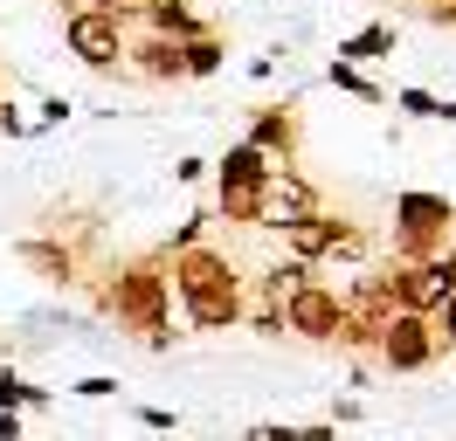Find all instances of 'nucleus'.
<instances>
[{"mask_svg": "<svg viewBox=\"0 0 456 441\" xmlns=\"http://www.w3.org/2000/svg\"><path fill=\"white\" fill-rule=\"evenodd\" d=\"M456 235V207L443 193H422L408 187L395 200V262H436Z\"/></svg>", "mask_w": 456, "mask_h": 441, "instance_id": "nucleus-3", "label": "nucleus"}, {"mask_svg": "<svg viewBox=\"0 0 456 441\" xmlns=\"http://www.w3.org/2000/svg\"><path fill=\"white\" fill-rule=\"evenodd\" d=\"M215 220H228V228H263V187H215Z\"/></svg>", "mask_w": 456, "mask_h": 441, "instance_id": "nucleus-16", "label": "nucleus"}, {"mask_svg": "<svg viewBox=\"0 0 456 441\" xmlns=\"http://www.w3.org/2000/svg\"><path fill=\"white\" fill-rule=\"evenodd\" d=\"M49 124H69V104H62V97H42V117H35L28 132H49Z\"/></svg>", "mask_w": 456, "mask_h": 441, "instance_id": "nucleus-22", "label": "nucleus"}, {"mask_svg": "<svg viewBox=\"0 0 456 441\" xmlns=\"http://www.w3.org/2000/svg\"><path fill=\"white\" fill-rule=\"evenodd\" d=\"M0 441H21V413H0Z\"/></svg>", "mask_w": 456, "mask_h": 441, "instance_id": "nucleus-28", "label": "nucleus"}, {"mask_svg": "<svg viewBox=\"0 0 456 441\" xmlns=\"http://www.w3.org/2000/svg\"><path fill=\"white\" fill-rule=\"evenodd\" d=\"M14 255H21V262H28L35 276H42V283H62V290H69V283L84 276L77 248H69V242H56V235H21V242H14Z\"/></svg>", "mask_w": 456, "mask_h": 441, "instance_id": "nucleus-12", "label": "nucleus"}, {"mask_svg": "<svg viewBox=\"0 0 456 441\" xmlns=\"http://www.w3.org/2000/svg\"><path fill=\"white\" fill-rule=\"evenodd\" d=\"M339 325H346V297L332 290V283H318V276L284 303V331H290V338H305V345H332Z\"/></svg>", "mask_w": 456, "mask_h": 441, "instance_id": "nucleus-7", "label": "nucleus"}, {"mask_svg": "<svg viewBox=\"0 0 456 441\" xmlns=\"http://www.w3.org/2000/svg\"><path fill=\"white\" fill-rule=\"evenodd\" d=\"M401 441H422V435H401Z\"/></svg>", "mask_w": 456, "mask_h": 441, "instance_id": "nucleus-30", "label": "nucleus"}, {"mask_svg": "<svg viewBox=\"0 0 456 441\" xmlns=\"http://www.w3.org/2000/svg\"><path fill=\"white\" fill-rule=\"evenodd\" d=\"M428 331H436V352H456V290L428 310Z\"/></svg>", "mask_w": 456, "mask_h": 441, "instance_id": "nucleus-21", "label": "nucleus"}, {"mask_svg": "<svg viewBox=\"0 0 456 441\" xmlns=\"http://www.w3.org/2000/svg\"><path fill=\"white\" fill-rule=\"evenodd\" d=\"M167 283L180 310H187V331H235L242 325V310H249V283H242V262L222 255V248H180L167 255Z\"/></svg>", "mask_w": 456, "mask_h": 441, "instance_id": "nucleus-1", "label": "nucleus"}, {"mask_svg": "<svg viewBox=\"0 0 456 441\" xmlns=\"http://www.w3.org/2000/svg\"><path fill=\"white\" fill-rule=\"evenodd\" d=\"M305 214H325L318 187L297 172V165L270 172V187H263V228H290V220H305Z\"/></svg>", "mask_w": 456, "mask_h": 441, "instance_id": "nucleus-11", "label": "nucleus"}, {"mask_svg": "<svg viewBox=\"0 0 456 441\" xmlns=\"http://www.w3.org/2000/svg\"><path fill=\"white\" fill-rule=\"evenodd\" d=\"M325 83H332V90H346L353 104H387V90H380L367 69H353V62H325Z\"/></svg>", "mask_w": 456, "mask_h": 441, "instance_id": "nucleus-17", "label": "nucleus"}, {"mask_svg": "<svg viewBox=\"0 0 456 441\" xmlns=\"http://www.w3.org/2000/svg\"><path fill=\"white\" fill-rule=\"evenodd\" d=\"M242 145H256L263 159L277 165H297L305 159V110H297V97H277V104H256L249 110V132H242Z\"/></svg>", "mask_w": 456, "mask_h": 441, "instance_id": "nucleus-6", "label": "nucleus"}, {"mask_svg": "<svg viewBox=\"0 0 456 441\" xmlns=\"http://www.w3.org/2000/svg\"><path fill=\"white\" fill-rule=\"evenodd\" d=\"M277 62H284V49H263L256 62H249V76H256V83H270V76H277Z\"/></svg>", "mask_w": 456, "mask_h": 441, "instance_id": "nucleus-24", "label": "nucleus"}, {"mask_svg": "<svg viewBox=\"0 0 456 441\" xmlns=\"http://www.w3.org/2000/svg\"><path fill=\"white\" fill-rule=\"evenodd\" d=\"M387 104H395L401 117H443V97H436V90H422V83H408V90H395Z\"/></svg>", "mask_w": 456, "mask_h": 441, "instance_id": "nucleus-19", "label": "nucleus"}, {"mask_svg": "<svg viewBox=\"0 0 456 441\" xmlns=\"http://www.w3.org/2000/svg\"><path fill=\"white\" fill-rule=\"evenodd\" d=\"M125 83H145V90H173V83H187V69H180V42L132 35V42H125Z\"/></svg>", "mask_w": 456, "mask_h": 441, "instance_id": "nucleus-10", "label": "nucleus"}, {"mask_svg": "<svg viewBox=\"0 0 456 441\" xmlns=\"http://www.w3.org/2000/svg\"><path fill=\"white\" fill-rule=\"evenodd\" d=\"M118 21L132 28V35H159V42H194V35L215 28L194 0H139V7H132V14H118Z\"/></svg>", "mask_w": 456, "mask_h": 441, "instance_id": "nucleus-9", "label": "nucleus"}, {"mask_svg": "<svg viewBox=\"0 0 456 441\" xmlns=\"http://www.w3.org/2000/svg\"><path fill=\"white\" fill-rule=\"evenodd\" d=\"M104 317H118V331H132L145 352L173 345V283H167V255H132L97 283Z\"/></svg>", "mask_w": 456, "mask_h": 441, "instance_id": "nucleus-2", "label": "nucleus"}, {"mask_svg": "<svg viewBox=\"0 0 456 441\" xmlns=\"http://www.w3.org/2000/svg\"><path fill=\"white\" fill-rule=\"evenodd\" d=\"M208 172H215V187H270V172H277V165L263 159L256 145H242V138H235V145H228Z\"/></svg>", "mask_w": 456, "mask_h": 441, "instance_id": "nucleus-14", "label": "nucleus"}, {"mask_svg": "<svg viewBox=\"0 0 456 441\" xmlns=\"http://www.w3.org/2000/svg\"><path fill=\"white\" fill-rule=\"evenodd\" d=\"M443 124H456V104H450V97H443Z\"/></svg>", "mask_w": 456, "mask_h": 441, "instance_id": "nucleus-29", "label": "nucleus"}, {"mask_svg": "<svg viewBox=\"0 0 456 441\" xmlns=\"http://www.w3.org/2000/svg\"><path fill=\"white\" fill-rule=\"evenodd\" d=\"M125 42H132V28L104 14V7H77V14H62V49L84 62L90 76H125Z\"/></svg>", "mask_w": 456, "mask_h": 441, "instance_id": "nucleus-4", "label": "nucleus"}, {"mask_svg": "<svg viewBox=\"0 0 456 441\" xmlns=\"http://www.w3.org/2000/svg\"><path fill=\"white\" fill-rule=\"evenodd\" d=\"M401 49V28L395 21H367V28H353L339 42V55L332 62H353V69H373V62H387V55Z\"/></svg>", "mask_w": 456, "mask_h": 441, "instance_id": "nucleus-13", "label": "nucleus"}, {"mask_svg": "<svg viewBox=\"0 0 456 441\" xmlns=\"http://www.w3.org/2000/svg\"><path fill=\"white\" fill-rule=\"evenodd\" d=\"M373 358H380V373H428V365H436V331H428V317H408V310H401L395 325L380 331V345H373Z\"/></svg>", "mask_w": 456, "mask_h": 441, "instance_id": "nucleus-8", "label": "nucleus"}, {"mask_svg": "<svg viewBox=\"0 0 456 441\" xmlns=\"http://www.w3.org/2000/svg\"><path fill=\"white\" fill-rule=\"evenodd\" d=\"M277 235H284L290 262H305V269H318L325 255H346V262L367 255V228L346 220V214H305V220H290V228H277Z\"/></svg>", "mask_w": 456, "mask_h": 441, "instance_id": "nucleus-5", "label": "nucleus"}, {"mask_svg": "<svg viewBox=\"0 0 456 441\" xmlns=\"http://www.w3.org/2000/svg\"><path fill=\"white\" fill-rule=\"evenodd\" d=\"M222 62H228V35H222V28H208V35H194V42H180V69H187V83L222 76Z\"/></svg>", "mask_w": 456, "mask_h": 441, "instance_id": "nucleus-15", "label": "nucleus"}, {"mask_svg": "<svg viewBox=\"0 0 456 441\" xmlns=\"http://www.w3.org/2000/svg\"><path fill=\"white\" fill-rule=\"evenodd\" d=\"M28 407H49V386L14 380V373H0V413H28Z\"/></svg>", "mask_w": 456, "mask_h": 441, "instance_id": "nucleus-18", "label": "nucleus"}, {"mask_svg": "<svg viewBox=\"0 0 456 441\" xmlns=\"http://www.w3.org/2000/svg\"><path fill=\"white\" fill-rule=\"evenodd\" d=\"M0 132H7V138H35V132H28V117L7 104V97H0Z\"/></svg>", "mask_w": 456, "mask_h": 441, "instance_id": "nucleus-23", "label": "nucleus"}, {"mask_svg": "<svg viewBox=\"0 0 456 441\" xmlns=\"http://www.w3.org/2000/svg\"><path fill=\"white\" fill-rule=\"evenodd\" d=\"M77 393H84V400H111L118 380H77Z\"/></svg>", "mask_w": 456, "mask_h": 441, "instance_id": "nucleus-26", "label": "nucleus"}, {"mask_svg": "<svg viewBox=\"0 0 456 441\" xmlns=\"http://www.w3.org/2000/svg\"><path fill=\"white\" fill-rule=\"evenodd\" d=\"M139 421H145V428H159V435H173V413L167 407H139Z\"/></svg>", "mask_w": 456, "mask_h": 441, "instance_id": "nucleus-27", "label": "nucleus"}, {"mask_svg": "<svg viewBox=\"0 0 456 441\" xmlns=\"http://www.w3.org/2000/svg\"><path fill=\"white\" fill-rule=\"evenodd\" d=\"M21 441H28V435H21Z\"/></svg>", "mask_w": 456, "mask_h": 441, "instance_id": "nucleus-31", "label": "nucleus"}, {"mask_svg": "<svg viewBox=\"0 0 456 441\" xmlns=\"http://www.w3.org/2000/svg\"><path fill=\"white\" fill-rule=\"evenodd\" d=\"M249 441H339V428L332 421H318V428H277L270 421V428H249Z\"/></svg>", "mask_w": 456, "mask_h": 441, "instance_id": "nucleus-20", "label": "nucleus"}, {"mask_svg": "<svg viewBox=\"0 0 456 441\" xmlns=\"http://www.w3.org/2000/svg\"><path fill=\"white\" fill-rule=\"evenodd\" d=\"M173 180H187V187H194V180H208V159H173Z\"/></svg>", "mask_w": 456, "mask_h": 441, "instance_id": "nucleus-25", "label": "nucleus"}]
</instances>
